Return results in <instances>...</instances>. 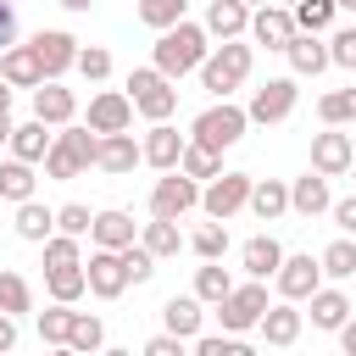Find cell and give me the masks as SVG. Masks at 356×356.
<instances>
[{"instance_id": "obj_1", "label": "cell", "mask_w": 356, "mask_h": 356, "mask_svg": "<svg viewBox=\"0 0 356 356\" xmlns=\"http://www.w3.org/2000/svg\"><path fill=\"white\" fill-rule=\"evenodd\" d=\"M206 39H211V33H206L200 22H189V17H184V22H172V28H161V39H156V67L178 83L184 72H195V67L211 56V50H206Z\"/></svg>"}, {"instance_id": "obj_2", "label": "cell", "mask_w": 356, "mask_h": 356, "mask_svg": "<svg viewBox=\"0 0 356 356\" xmlns=\"http://www.w3.org/2000/svg\"><path fill=\"white\" fill-rule=\"evenodd\" d=\"M250 61H256V50H250V44L222 39V44L200 61V89H206V95H217V100H228V95L250 78Z\"/></svg>"}, {"instance_id": "obj_3", "label": "cell", "mask_w": 356, "mask_h": 356, "mask_svg": "<svg viewBox=\"0 0 356 356\" xmlns=\"http://www.w3.org/2000/svg\"><path fill=\"white\" fill-rule=\"evenodd\" d=\"M128 95H134V111L150 117V122H167V117L178 111V89H172V78H167L156 61L128 72Z\"/></svg>"}, {"instance_id": "obj_4", "label": "cell", "mask_w": 356, "mask_h": 356, "mask_svg": "<svg viewBox=\"0 0 356 356\" xmlns=\"http://www.w3.org/2000/svg\"><path fill=\"white\" fill-rule=\"evenodd\" d=\"M245 128H250V111L234 106V100H217V106H206V111L189 122V139H200V145H211V150H228V145L245 139Z\"/></svg>"}, {"instance_id": "obj_5", "label": "cell", "mask_w": 356, "mask_h": 356, "mask_svg": "<svg viewBox=\"0 0 356 356\" xmlns=\"http://www.w3.org/2000/svg\"><path fill=\"white\" fill-rule=\"evenodd\" d=\"M200 206V178H189L184 167H172V172H161L156 178V189H150V217H189Z\"/></svg>"}, {"instance_id": "obj_6", "label": "cell", "mask_w": 356, "mask_h": 356, "mask_svg": "<svg viewBox=\"0 0 356 356\" xmlns=\"http://www.w3.org/2000/svg\"><path fill=\"white\" fill-rule=\"evenodd\" d=\"M267 306H273V300H267V278H250V284H234L228 300H217V317H222L228 334H245V328L261 323Z\"/></svg>"}, {"instance_id": "obj_7", "label": "cell", "mask_w": 356, "mask_h": 356, "mask_svg": "<svg viewBox=\"0 0 356 356\" xmlns=\"http://www.w3.org/2000/svg\"><path fill=\"white\" fill-rule=\"evenodd\" d=\"M250 172H217V178H206V189H200V211L206 217H217V222H228L239 206H250Z\"/></svg>"}, {"instance_id": "obj_8", "label": "cell", "mask_w": 356, "mask_h": 356, "mask_svg": "<svg viewBox=\"0 0 356 356\" xmlns=\"http://www.w3.org/2000/svg\"><path fill=\"white\" fill-rule=\"evenodd\" d=\"M83 273H89V295H100V300H117V295L128 289V261H122V250L95 245L89 261H83Z\"/></svg>"}, {"instance_id": "obj_9", "label": "cell", "mask_w": 356, "mask_h": 356, "mask_svg": "<svg viewBox=\"0 0 356 356\" xmlns=\"http://www.w3.org/2000/svg\"><path fill=\"white\" fill-rule=\"evenodd\" d=\"M295 100H300L295 78H267V83L250 95V106H245V111H250V122H261V128H267V122H284V117L295 111Z\"/></svg>"}, {"instance_id": "obj_10", "label": "cell", "mask_w": 356, "mask_h": 356, "mask_svg": "<svg viewBox=\"0 0 356 356\" xmlns=\"http://www.w3.org/2000/svg\"><path fill=\"white\" fill-rule=\"evenodd\" d=\"M273 284H278L284 300H312V289H323V261L317 256H284Z\"/></svg>"}, {"instance_id": "obj_11", "label": "cell", "mask_w": 356, "mask_h": 356, "mask_svg": "<svg viewBox=\"0 0 356 356\" xmlns=\"http://www.w3.org/2000/svg\"><path fill=\"white\" fill-rule=\"evenodd\" d=\"M284 56H289V72H295V78H317L323 67H334L328 39H323V33H306V28H295V39L284 44Z\"/></svg>"}, {"instance_id": "obj_12", "label": "cell", "mask_w": 356, "mask_h": 356, "mask_svg": "<svg viewBox=\"0 0 356 356\" xmlns=\"http://www.w3.org/2000/svg\"><path fill=\"white\" fill-rule=\"evenodd\" d=\"M0 78H6L11 89H39V83H44V61H39L33 39H28V44H6V50H0Z\"/></svg>"}, {"instance_id": "obj_13", "label": "cell", "mask_w": 356, "mask_h": 356, "mask_svg": "<svg viewBox=\"0 0 356 356\" xmlns=\"http://www.w3.org/2000/svg\"><path fill=\"white\" fill-rule=\"evenodd\" d=\"M89 128H95V134H122V128H134V95L100 89V95L89 100Z\"/></svg>"}, {"instance_id": "obj_14", "label": "cell", "mask_w": 356, "mask_h": 356, "mask_svg": "<svg viewBox=\"0 0 356 356\" xmlns=\"http://www.w3.org/2000/svg\"><path fill=\"white\" fill-rule=\"evenodd\" d=\"M350 161H356V145H350V134H339V128H328V134H312V167H317L323 178H339V172H350Z\"/></svg>"}, {"instance_id": "obj_15", "label": "cell", "mask_w": 356, "mask_h": 356, "mask_svg": "<svg viewBox=\"0 0 356 356\" xmlns=\"http://www.w3.org/2000/svg\"><path fill=\"white\" fill-rule=\"evenodd\" d=\"M250 39L256 44H267V50H284L289 39H295V11H284V6H256L250 11Z\"/></svg>"}, {"instance_id": "obj_16", "label": "cell", "mask_w": 356, "mask_h": 356, "mask_svg": "<svg viewBox=\"0 0 356 356\" xmlns=\"http://www.w3.org/2000/svg\"><path fill=\"white\" fill-rule=\"evenodd\" d=\"M33 50H39V61H44V78H61L67 67H78V39H72L67 28H39V33H33Z\"/></svg>"}, {"instance_id": "obj_17", "label": "cell", "mask_w": 356, "mask_h": 356, "mask_svg": "<svg viewBox=\"0 0 356 356\" xmlns=\"http://www.w3.org/2000/svg\"><path fill=\"white\" fill-rule=\"evenodd\" d=\"M139 145H145V161H150L156 172H172V167L184 161V145H189V139H184L172 122H150V134H145Z\"/></svg>"}, {"instance_id": "obj_18", "label": "cell", "mask_w": 356, "mask_h": 356, "mask_svg": "<svg viewBox=\"0 0 356 356\" xmlns=\"http://www.w3.org/2000/svg\"><path fill=\"white\" fill-rule=\"evenodd\" d=\"M33 117H44L50 128H61V122L78 117V95L61 89V78H44V83L33 89Z\"/></svg>"}, {"instance_id": "obj_19", "label": "cell", "mask_w": 356, "mask_h": 356, "mask_svg": "<svg viewBox=\"0 0 356 356\" xmlns=\"http://www.w3.org/2000/svg\"><path fill=\"white\" fill-rule=\"evenodd\" d=\"M256 328H261V339H267V345H278V350H284V345H295V339H300L306 312H295V300H278V306H267V312H261V323H256Z\"/></svg>"}, {"instance_id": "obj_20", "label": "cell", "mask_w": 356, "mask_h": 356, "mask_svg": "<svg viewBox=\"0 0 356 356\" xmlns=\"http://www.w3.org/2000/svg\"><path fill=\"white\" fill-rule=\"evenodd\" d=\"M145 161V145H134V134L122 128V134H100V172H134Z\"/></svg>"}, {"instance_id": "obj_21", "label": "cell", "mask_w": 356, "mask_h": 356, "mask_svg": "<svg viewBox=\"0 0 356 356\" xmlns=\"http://www.w3.org/2000/svg\"><path fill=\"white\" fill-rule=\"evenodd\" d=\"M289 211H300V217H317V211H334V195H328V178L312 167L306 178H295L289 184Z\"/></svg>"}, {"instance_id": "obj_22", "label": "cell", "mask_w": 356, "mask_h": 356, "mask_svg": "<svg viewBox=\"0 0 356 356\" xmlns=\"http://www.w3.org/2000/svg\"><path fill=\"white\" fill-rule=\"evenodd\" d=\"M206 33H211V39H239V33H250V6H245V0H211V6H206Z\"/></svg>"}, {"instance_id": "obj_23", "label": "cell", "mask_w": 356, "mask_h": 356, "mask_svg": "<svg viewBox=\"0 0 356 356\" xmlns=\"http://www.w3.org/2000/svg\"><path fill=\"white\" fill-rule=\"evenodd\" d=\"M95 245H106V250H128L134 239H139V228H134V217L128 211H117V206H106V211H95Z\"/></svg>"}, {"instance_id": "obj_24", "label": "cell", "mask_w": 356, "mask_h": 356, "mask_svg": "<svg viewBox=\"0 0 356 356\" xmlns=\"http://www.w3.org/2000/svg\"><path fill=\"white\" fill-rule=\"evenodd\" d=\"M239 261H245V273H250V278H273V273L284 267V245H278L273 234H256V239H245Z\"/></svg>"}, {"instance_id": "obj_25", "label": "cell", "mask_w": 356, "mask_h": 356, "mask_svg": "<svg viewBox=\"0 0 356 356\" xmlns=\"http://www.w3.org/2000/svg\"><path fill=\"white\" fill-rule=\"evenodd\" d=\"M345 323H350V295L345 289H312V328L339 334Z\"/></svg>"}, {"instance_id": "obj_26", "label": "cell", "mask_w": 356, "mask_h": 356, "mask_svg": "<svg viewBox=\"0 0 356 356\" xmlns=\"http://www.w3.org/2000/svg\"><path fill=\"white\" fill-rule=\"evenodd\" d=\"M50 145H56V134H50V122H44V117H33V122H22V128L11 134V156L33 161V167L50 156Z\"/></svg>"}, {"instance_id": "obj_27", "label": "cell", "mask_w": 356, "mask_h": 356, "mask_svg": "<svg viewBox=\"0 0 356 356\" xmlns=\"http://www.w3.org/2000/svg\"><path fill=\"white\" fill-rule=\"evenodd\" d=\"M250 211H256L261 222H278V217L289 211V184H284V178H256V184H250Z\"/></svg>"}, {"instance_id": "obj_28", "label": "cell", "mask_w": 356, "mask_h": 356, "mask_svg": "<svg viewBox=\"0 0 356 356\" xmlns=\"http://www.w3.org/2000/svg\"><path fill=\"white\" fill-rule=\"evenodd\" d=\"M33 184H39V172H33V161H22V156H11V161H0V200H11V206H22V200H33Z\"/></svg>"}, {"instance_id": "obj_29", "label": "cell", "mask_w": 356, "mask_h": 356, "mask_svg": "<svg viewBox=\"0 0 356 356\" xmlns=\"http://www.w3.org/2000/svg\"><path fill=\"white\" fill-rule=\"evenodd\" d=\"M200 306H206L200 295H172V300L161 306V323H167L172 334H184V339H195V334H200V317H206Z\"/></svg>"}, {"instance_id": "obj_30", "label": "cell", "mask_w": 356, "mask_h": 356, "mask_svg": "<svg viewBox=\"0 0 356 356\" xmlns=\"http://www.w3.org/2000/svg\"><path fill=\"white\" fill-rule=\"evenodd\" d=\"M44 284H50V300H83L89 295V273H83V261H72V267H44Z\"/></svg>"}, {"instance_id": "obj_31", "label": "cell", "mask_w": 356, "mask_h": 356, "mask_svg": "<svg viewBox=\"0 0 356 356\" xmlns=\"http://www.w3.org/2000/svg\"><path fill=\"white\" fill-rule=\"evenodd\" d=\"M17 234H22L28 245H44V239L56 234V211L39 206V200H22V206H17Z\"/></svg>"}, {"instance_id": "obj_32", "label": "cell", "mask_w": 356, "mask_h": 356, "mask_svg": "<svg viewBox=\"0 0 356 356\" xmlns=\"http://www.w3.org/2000/svg\"><path fill=\"white\" fill-rule=\"evenodd\" d=\"M139 239H145V245H150V250H156L161 261L184 250V234H178V222H172V217H150V222L139 228Z\"/></svg>"}, {"instance_id": "obj_33", "label": "cell", "mask_w": 356, "mask_h": 356, "mask_svg": "<svg viewBox=\"0 0 356 356\" xmlns=\"http://www.w3.org/2000/svg\"><path fill=\"white\" fill-rule=\"evenodd\" d=\"M317 117H323L328 128H345V122H356V83H350V89H328V95L317 100Z\"/></svg>"}, {"instance_id": "obj_34", "label": "cell", "mask_w": 356, "mask_h": 356, "mask_svg": "<svg viewBox=\"0 0 356 356\" xmlns=\"http://www.w3.org/2000/svg\"><path fill=\"white\" fill-rule=\"evenodd\" d=\"M189 178H217L222 172V150H211V145H200V139H189L184 145V161H178Z\"/></svg>"}, {"instance_id": "obj_35", "label": "cell", "mask_w": 356, "mask_h": 356, "mask_svg": "<svg viewBox=\"0 0 356 356\" xmlns=\"http://www.w3.org/2000/svg\"><path fill=\"white\" fill-rule=\"evenodd\" d=\"M228 289H234V278H228V267H217V261H206V267H195V295H200L206 306H217V300H228Z\"/></svg>"}, {"instance_id": "obj_36", "label": "cell", "mask_w": 356, "mask_h": 356, "mask_svg": "<svg viewBox=\"0 0 356 356\" xmlns=\"http://www.w3.org/2000/svg\"><path fill=\"white\" fill-rule=\"evenodd\" d=\"M39 167H44V178H56V184H72V178H83V172H89V167H83V161H78V156L61 145V139L50 145V156H44Z\"/></svg>"}, {"instance_id": "obj_37", "label": "cell", "mask_w": 356, "mask_h": 356, "mask_svg": "<svg viewBox=\"0 0 356 356\" xmlns=\"http://www.w3.org/2000/svg\"><path fill=\"white\" fill-rule=\"evenodd\" d=\"M72 317H78V312H72L67 300H56L50 312H39V339H44V345H67V334H72Z\"/></svg>"}, {"instance_id": "obj_38", "label": "cell", "mask_w": 356, "mask_h": 356, "mask_svg": "<svg viewBox=\"0 0 356 356\" xmlns=\"http://www.w3.org/2000/svg\"><path fill=\"white\" fill-rule=\"evenodd\" d=\"M334 0H295V28H306V33H328L334 28Z\"/></svg>"}, {"instance_id": "obj_39", "label": "cell", "mask_w": 356, "mask_h": 356, "mask_svg": "<svg viewBox=\"0 0 356 356\" xmlns=\"http://www.w3.org/2000/svg\"><path fill=\"white\" fill-rule=\"evenodd\" d=\"M184 11H189V0H139V22L145 28H172V22H184Z\"/></svg>"}, {"instance_id": "obj_40", "label": "cell", "mask_w": 356, "mask_h": 356, "mask_svg": "<svg viewBox=\"0 0 356 356\" xmlns=\"http://www.w3.org/2000/svg\"><path fill=\"white\" fill-rule=\"evenodd\" d=\"M0 312H11V317L33 312V289H28L22 273H0Z\"/></svg>"}, {"instance_id": "obj_41", "label": "cell", "mask_w": 356, "mask_h": 356, "mask_svg": "<svg viewBox=\"0 0 356 356\" xmlns=\"http://www.w3.org/2000/svg\"><path fill=\"white\" fill-rule=\"evenodd\" d=\"M189 250H195L200 261H222V256H228V228H222V222L211 217V222H206V228H200V234L189 239Z\"/></svg>"}, {"instance_id": "obj_42", "label": "cell", "mask_w": 356, "mask_h": 356, "mask_svg": "<svg viewBox=\"0 0 356 356\" xmlns=\"http://www.w3.org/2000/svg\"><path fill=\"white\" fill-rule=\"evenodd\" d=\"M122 261H128V284H150V278H156V261H161V256H156V250H150L145 239H134V245L122 250Z\"/></svg>"}, {"instance_id": "obj_43", "label": "cell", "mask_w": 356, "mask_h": 356, "mask_svg": "<svg viewBox=\"0 0 356 356\" xmlns=\"http://www.w3.org/2000/svg\"><path fill=\"white\" fill-rule=\"evenodd\" d=\"M100 345H106V328H100V317L78 312V317H72V334H67V350H100Z\"/></svg>"}, {"instance_id": "obj_44", "label": "cell", "mask_w": 356, "mask_h": 356, "mask_svg": "<svg viewBox=\"0 0 356 356\" xmlns=\"http://www.w3.org/2000/svg\"><path fill=\"white\" fill-rule=\"evenodd\" d=\"M317 261H323V278H350V273H356V245H350V239H334Z\"/></svg>"}, {"instance_id": "obj_45", "label": "cell", "mask_w": 356, "mask_h": 356, "mask_svg": "<svg viewBox=\"0 0 356 356\" xmlns=\"http://www.w3.org/2000/svg\"><path fill=\"white\" fill-rule=\"evenodd\" d=\"M72 261H83V256H78V234H61V228H56V234L44 239V267H72Z\"/></svg>"}, {"instance_id": "obj_46", "label": "cell", "mask_w": 356, "mask_h": 356, "mask_svg": "<svg viewBox=\"0 0 356 356\" xmlns=\"http://www.w3.org/2000/svg\"><path fill=\"white\" fill-rule=\"evenodd\" d=\"M78 72H83L89 83H100V78L111 72V50H106V44H78Z\"/></svg>"}, {"instance_id": "obj_47", "label": "cell", "mask_w": 356, "mask_h": 356, "mask_svg": "<svg viewBox=\"0 0 356 356\" xmlns=\"http://www.w3.org/2000/svg\"><path fill=\"white\" fill-rule=\"evenodd\" d=\"M56 228H61V234H78V239H83V234L95 228V211H89V206H78V200H72V206H56Z\"/></svg>"}, {"instance_id": "obj_48", "label": "cell", "mask_w": 356, "mask_h": 356, "mask_svg": "<svg viewBox=\"0 0 356 356\" xmlns=\"http://www.w3.org/2000/svg\"><path fill=\"white\" fill-rule=\"evenodd\" d=\"M189 345H195L200 356H245V345H239V339H234L228 328H222V334H195Z\"/></svg>"}, {"instance_id": "obj_49", "label": "cell", "mask_w": 356, "mask_h": 356, "mask_svg": "<svg viewBox=\"0 0 356 356\" xmlns=\"http://www.w3.org/2000/svg\"><path fill=\"white\" fill-rule=\"evenodd\" d=\"M328 56H334V67L356 72V28H334L328 33Z\"/></svg>"}, {"instance_id": "obj_50", "label": "cell", "mask_w": 356, "mask_h": 356, "mask_svg": "<svg viewBox=\"0 0 356 356\" xmlns=\"http://www.w3.org/2000/svg\"><path fill=\"white\" fill-rule=\"evenodd\" d=\"M178 350H184V334H172V328L156 334V339H145V356H178Z\"/></svg>"}, {"instance_id": "obj_51", "label": "cell", "mask_w": 356, "mask_h": 356, "mask_svg": "<svg viewBox=\"0 0 356 356\" xmlns=\"http://www.w3.org/2000/svg\"><path fill=\"white\" fill-rule=\"evenodd\" d=\"M6 44H17V11H11V0H0V50Z\"/></svg>"}, {"instance_id": "obj_52", "label": "cell", "mask_w": 356, "mask_h": 356, "mask_svg": "<svg viewBox=\"0 0 356 356\" xmlns=\"http://www.w3.org/2000/svg\"><path fill=\"white\" fill-rule=\"evenodd\" d=\"M334 222H339L345 234H356V195H350V200H334Z\"/></svg>"}, {"instance_id": "obj_53", "label": "cell", "mask_w": 356, "mask_h": 356, "mask_svg": "<svg viewBox=\"0 0 356 356\" xmlns=\"http://www.w3.org/2000/svg\"><path fill=\"white\" fill-rule=\"evenodd\" d=\"M11 345H17V317L0 312V350H11Z\"/></svg>"}, {"instance_id": "obj_54", "label": "cell", "mask_w": 356, "mask_h": 356, "mask_svg": "<svg viewBox=\"0 0 356 356\" xmlns=\"http://www.w3.org/2000/svg\"><path fill=\"white\" fill-rule=\"evenodd\" d=\"M339 345H345V356H356V317L339 328Z\"/></svg>"}, {"instance_id": "obj_55", "label": "cell", "mask_w": 356, "mask_h": 356, "mask_svg": "<svg viewBox=\"0 0 356 356\" xmlns=\"http://www.w3.org/2000/svg\"><path fill=\"white\" fill-rule=\"evenodd\" d=\"M11 134H17V122H11V111H0V145H11Z\"/></svg>"}, {"instance_id": "obj_56", "label": "cell", "mask_w": 356, "mask_h": 356, "mask_svg": "<svg viewBox=\"0 0 356 356\" xmlns=\"http://www.w3.org/2000/svg\"><path fill=\"white\" fill-rule=\"evenodd\" d=\"M0 111H11V83L0 78Z\"/></svg>"}, {"instance_id": "obj_57", "label": "cell", "mask_w": 356, "mask_h": 356, "mask_svg": "<svg viewBox=\"0 0 356 356\" xmlns=\"http://www.w3.org/2000/svg\"><path fill=\"white\" fill-rule=\"evenodd\" d=\"M56 6H67V11H89L95 0H56Z\"/></svg>"}, {"instance_id": "obj_58", "label": "cell", "mask_w": 356, "mask_h": 356, "mask_svg": "<svg viewBox=\"0 0 356 356\" xmlns=\"http://www.w3.org/2000/svg\"><path fill=\"white\" fill-rule=\"evenodd\" d=\"M334 6H345V11H356V0H334Z\"/></svg>"}, {"instance_id": "obj_59", "label": "cell", "mask_w": 356, "mask_h": 356, "mask_svg": "<svg viewBox=\"0 0 356 356\" xmlns=\"http://www.w3.org/2000/svg\"><path fill=\"white\" fill-rule=\"evenodd\" d=\"M245 6H267V0H245Z\"/></svg>"}, {"instance_id": "obj_60", "label": "cell", "mask_w": 356, "mask_h": 356, "mask_svg": "<svg viewBox=\"0 0 356 356\" xmlns=\"http://www.w3.org/2000/svg\"><path fill=\"white\" fill-rule=\"evenodd\" d=\"M350 172H356V161H350Z\"/></svg>"}]
</instances>
